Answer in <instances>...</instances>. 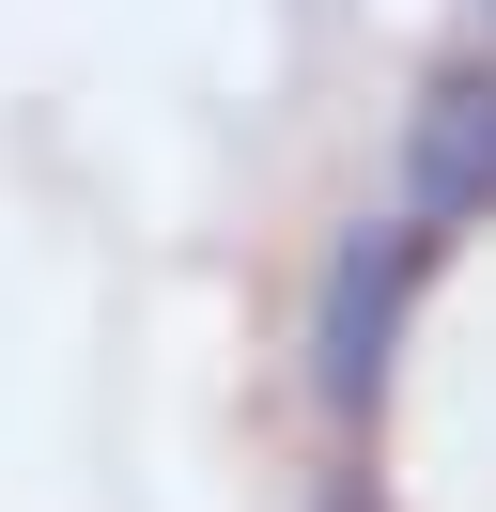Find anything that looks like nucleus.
<instances>
[{
	"label": "nucleus",
	"mask_w": 496,
	"mask_h": 512,
	"mask_svg": "<svg viewBox=\"0 0 496 512\" xmlns=\"http://www.w3.org/2000/svg\"><path fill=\"white\" fill-rule=\"evenodd\" d=\"M419 280H434V233L403 218V202L326 249V280H310V404H326V419H372V404H388V357H403Z\"/></svg>",
	"instance_id": "f257e3e1"
},
{
	"label": "nucleus",
	"mask_w": 496,
	"mask_h": 512,
	"mask_svg": "<svg viewBox=\"0 0 496 512\" xmlns=\"http://www.w3.org/2000/svg\"><path fill=\"white\" fill-rule=\"evenodd\" d=\"M403 218H419V233L496 218V63L419 78V109H403Z\"/></svg>",
	"instance_id": "f03ea898"
},
{
	"label": "nucleus",
	"mask_w": 496,
	"mask_h": 512,
	"mask_svg": "<svg viewBox=\"0 0 496 512\" xmlns=\"http://www.w3.org/2000/svg\"><path fill=\"white\" fill-rule=\"evenodd\" d=\"M326 512H372V497H357V481H341V497H326Z\"/></svg>",
	"instance_id": "7ed1b4c3"
},
{
	"label": "nucleus",
	"mask_w": 496,
	"mask_h": 512,
	"mask_svg": "<svg viewBox=\"0 0 496 512\" xmlns=\"http://www.w3.org/2000/svg\"><path fill=\"white\" fill-rule=\"evenodd\" d=\"M481 16H496V0H481Z\"/></svg>",
	"instance_id": "20e7f679"
}]
</instances>
